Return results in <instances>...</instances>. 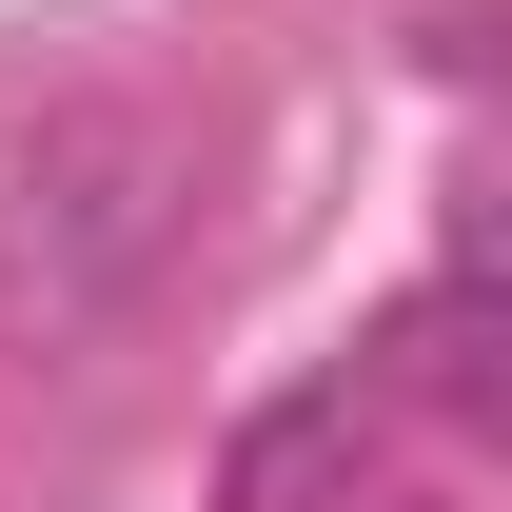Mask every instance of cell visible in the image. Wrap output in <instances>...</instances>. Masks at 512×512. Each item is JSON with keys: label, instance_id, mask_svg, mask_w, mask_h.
I'll return each instance as SVG.
<instances>
[{"label": "cell", "instance_id": "cell-1", "mask_svg": "<svg viewBox=\"0 0 512 512\" xmlns=\"http://www.w3.org/2000/svg\"><path fill=\"white\" fill-rule=\"evenodd\" d=\"M197 217V138L158 99H40L0 138V355H79Z\"/></svg>", "mask_w": 512, "mask_h": 512}, {"label": "cell", "instance_id": "cell-2", "mask_svg": "<svg viewBox=\"0 0 512 512\" xmlns=\"http://www.w3.org/2000/svg\"><path fill=\"white\" fill-rule=\"evenodd\" d=\"M453 296H493V316H512V158L453 178Z\"/></svg>", "mask_w": 512, "mask_h": 512}, {"label": "cell", "instance_id": "cell-3", "mask_svg": "<svg viewBox=\"0 0 512 512\" xmlns=\"http://www.w3.org/2000/svg\"><path fill=\"white\" fill-rule=\"evenodd\" d=\"M434 79H512V20H434Z\"/></svg>", "mask_w": 512, "mask_h": 512}]
</instances>
